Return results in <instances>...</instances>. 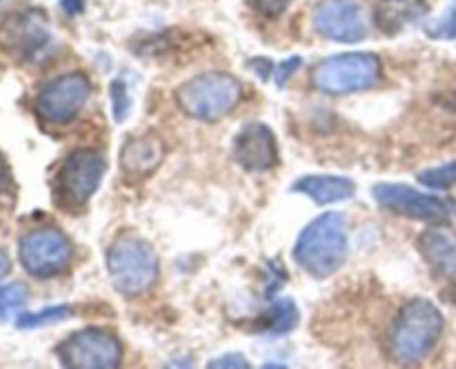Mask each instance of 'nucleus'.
<instances>
[{
    "mask_svg": "<svg viewBox=\"0 0 456 369\" xmlns=\"http://www.w3.org/2000/svg\"><path fill=\"white\" fill-rule=\"evenodd\" d=\"M444 314L428 298H414L401 307L390 329V354L396 363L414 365L430 356L444 333Z\"/></svg>",
    "mask_w": 456,
    "mask_h": 369,
    "instance_id": "1",
    "label": "nucleus"
},
{
    "mask_svg": "<svg viewBox=\"0 0 456 369\" xmlns=\"http://www.w3.org/2000/svg\"><path fill=\"white\" fill-rule=\"evenodd\" d=\"M347 256V229L346 216L338 212H328L314 218L301 231L294 247V258L298 265L314 278H328L341 269Z\"/></svg>",
    "mask_w": 456,
    "mask_h": 369,
    "instance_id": "2",
    "label": "nucleus"
},
{
    "mask_svg": "<svg viewBox=\"0 0 456 369\" xmlns=\"http://www.w3.org/2000/svg\"><path fill=\"white\" fill-rule=\"evenodd\" d=\"M243 98V84L225 71H209L176 89V102L190 118L214 123L230 114Z\"/></svg>",
    "mask_w": 456,
    "mask_h": 369,
    "instance_id": "3",
    "label": "nucleus"
},
{
    "mask_svg": "<svg viewBox=\"0 0 456 369\" xmlns=\"http://www.w3.org/2000/svg\"><path fill=\"white\" fill-rule=\"evenodd\" d=\"M107 271L123 296H141L159 280V256L147 240L123 236L107 249Z\"/></svg>",
    "mask_w": 456,
    "mask_h": 369,
    "instance_id": "4",
    "label": "nucleus"
},
{
    "mask_svg": "<svg viewBox=\"0 0 456 369\" xmlns=\"http://www.w3.org/2000/svg\"><path fill=\"white\" fill-rule=\"evenodd\" d=\"M381 60L374 53H338V56H330L316 65L314 74H312V84L323 93L343 96V93L374 87L381 80Z\"/></svg>",
    "mask_w": 456,
    "mask_h": 369,
    "instance_id": "5",
    "label": "nucleus"
},
{
    "mask_svg": "<svg viewBox=\"0 0 456 369\" xmlns=\"http://www.w3.org/2000/svg\"><path fill=\"white\" fill-rule=\"evenodd\" d=\"M56 354L61 365L71 369H114L123 360V347L107 329L87 327L61 342Z\"/></svg>",
    "mask_w": 456,
    "mask_h": 369,
    "instance_id": "6",
    "label": "nucleus"
},
{
    "mask_svg": "<svg viewBox=\"0 0 456 369\" xmlns=\"http://www.w3.org/2000/svg\"><path fill=\"white\" fill-rule=\"evenodd\" d=\"M107 160L96 149H76L62 163L56 176L58 203L65 207H83L101 185Z\"/></svg>",
    "mask_w": 456,
    "mask_h": 369,
    "instance_id": "7",
    "label": "nucleus"
},
{
    "mask_svg": "<svg viewBox=\"0 0 456 369\" xmlns=\"http://www.w3.org/2000/svg\"><path fill=\"white\" fill-rule=\"evenodd\" d=\"M71 243L56 227H40L22 236L18 245V258L22 267L36 278H52L69 267Z\"/></svg>",
    "mask_w": 456,
    "mask_h": 369,
    "instance_id": "8",
    "label": "nucleus"
},
{
    "mask_svg": "<svg viewBox=\"0 0 456 369\" xmlns=\"http://www.w3.org/2000/svg\"><path fill=\"white\" fill-rule=\"evenodd\" d=\"M52 44L47 18L36 9L9 13L0 20V47L18 60H36Z\"/></svg>",
    "mask_w": 456,
    "mask_h": 369,
    "instance_id": "9",
    "label": "nucleus"
},
{
    "mask_svg": "<svg viewBox=\"0 0 456 369\" xmlns=\"http://www.w3.org/2000/svg\"><path fill=\"white\" fill-rule=\"evenodd\" d=\"M89 92H92V84L87 76L80 71L62 74L40 89L36 98V111L45 123L65 124L78 116V111L87 102Z\"/></svg>",
    "mask_w": 456,
    "mask_h": 369,
    "instance_id": "10",
    "label": "nucleus"
},
{
    "mask_svg": "<svg viewBox=\"0 0 456 369\" xmlns=\"http://www.w3.org/2000/svg\"><path fill=\"white\" fill-rule=\"evenodd\" d=\"M372 194L381 207L390 209V212L399 213V216L412 218V221L441 222L452 213L448 200L423 194V191L414 189V187L399 185V182H379L372 189Z\"/></svg>",
    "mask_w": 456,
    "mask_h": 369,
    "instance_id": "11",
    "label": "nucleus"
},
{
    "mask_svg": "<svg viewBox=\"0 0 456 369\" xmlns=\"http://www.w3.org/2000/svg\"><path fill=\"white\" fill-rule=\"evenodd\" d=\"M314 27L323 38L359 43L368 34L363 12L352 0H323L314 12Z\"/></svg>",
    "mask_w": 456,
    "mask_h": 369,
    "instance_id": "12",
    "label": "nucleus"
},
{
    "mask_svg": "<svg viewBox=\"0 0 456 369\" xmlns=\"http://www.w3.org/2000/svg\"><path fill=\"white\" fill-rule=\"evenodd\" d=\"M232 154L245 172L252 173L267 172L279 163V147H276L274 133L267 124L261 123L245 124L240 129L239 136L234 138Z\"/></svg>",
    "mask_w": 456,
    "mask_h": 369,
    "instance_id": "13",
    "label": "nucleus"
},
{
    "mask_svg": "<svg viewBox=\"0 0 456 369\" xmlns=\"http://www.w3.org/2000/svg\"><path fill=\"white\" fill-rule=\"evenodd\" d=\"M163 140L156 133L134 136L120 149V169L132 178H145L163 163Z\"/></svg>",
    "mask_w": 456,
    "mask_h": 369,
    "instance_id": "14",
    "label": "nucleus"
},
{
    "mask_svg": "<svg viewBox=\"0 0 456 369\" xmlns=\"http://www.w3.org/2000/svg\"><path fill=\"white\" fill-rule=\"evenodd\" d=\"M419 249L432 271L456 280V231L450 227H432L419 238Z\"/></svg>",
    "mask_w": 456,
    "mask_h": 369,
    "instance_id": "15",
    "label": "nucleus"
},
{
    "mask_svg": "<svg viewBox=\"0 0 456 369\" xmlns=\"http://www.w3.org/2000/svg\"><path fill=\"white\" fill-rule=\"evenodd\" d=\"M430 12L428 0H379L372 20L381 34L396 36L414 22L423 20Z\"/></svg>",
    "mask_w": 456,
    "mask_h": 369,
    "instance_id": "16",
    "label": "nucleus"
},
{
    "mask_svg": "<svg viewBox=\"0 0 456 369\" xmlns=\"http://www.w3.org/2000/svg\"><path fill=\"white\" fill-rule=\"evenodd\" d=\"M294 191L310 196L314 203L330 205V203H341L354 196L356 187L350 178L343 176H303L294 182Z\"/></svg>",
    "mask_w": 456,
    "mask_h": 369,
    "instance_id": "17",
    "label": "nucleus"
},
{
    "mask_svg": "<svg viewBox=\"0 0 456 369\" xmlns=\"http://www.w3.org/2000/svg\"><path fill=\"white\" fill-rule=\"evenodd\" d=\"M298 323V309L294 305V301L289 298H281L272 305L270 318L265 320V329L270 333H285L289 329H294V325Z\"/></svg>",
    "mask_w": 456,
    "mask_h": 369,
    "instance_id": "18",
    "label": "nucleus"
},
{
    "mask_svg": "<svg viewBox=\"0 0 456 369\" xmlns=\"http://www.w3.org/2000/svg\"><path fill=\"white\" fill-rule=\"evenodd\" d=\"M74 314L71 307L67 305H56V307H45L43 311H36V314H22L18 318V327L31 329V327H43V325L58 323V320H65Z\"/></svg>",
    "mask_w": 456,
    "mask_h": 369,
    "instance_id": "19",
    "label": "nucleus"
},
{
    "mask_svg": "<svg viewBox=\"0 0 456 369\" xmlns=\"http://www.w3.org/2000/svg\"><path fill=\"white\" fill-rule=\"evenodd\" d=\"M27 302V287L22 283L0 285V320H7Z\"/></svg>",
    "mask_w": 456,
    "mask_h": 369,
    "instance_id": "20",
    "label": "nucleus"
},
{
    "mask_svg": "<svg viewBox=\"0 0 456 369\" xmlns=\"http://www.w3.org/2000/svg\"><path fill=\"white\" fill-rule=\"evenodd\" d=\"M426 34L432 40H452L456 38V0L448 4L445 13L426 27Z\"/></svg>",
    "mask_w": 456,
    "mask_h": 369,
    "instance_id": "21",
    "label": "nucleus"
},
{
    "mask_svg": "<svg viewBox=\"0 0 456 369\" xmlns=\"http://www.w3.org/2000/svg\"><path fill=\"white\" fill-rule=\"evenodd\" d=\"M419 180L426 187H432V189H448L456 182V163H445L441 167L426 169V172L419 173Z\"/></svg>",
    "mask_w": 456,
    "mask_h": 369,
    "instance_id": "22",
    "label": "nucleus"
},
{
    "mask_svg": "<svg viewBox=\"0 0 456 369\" xmlns=\"http://www.w3.org/2000/svg\"><path fill=\"white\" fill-rule=\"evenodd\" d=\"M249 3H252V7L256 9L261 16L276 18V16H281L285 9H288L289 0H249Z\"/></svg>",
    "mask_w": 456,
    "mask_h": 369,
    "instance_id": "23",
    "label": "nucleus"
},
{
    "mask_svg": "<svg viewBox=\"0 0 456 369\" xmlns=\"http://www.w3.org/2000/svg\"><path fill=\"white\" fill-rule=\"evenodd\" d=\"M301 65H303L301 56H292V58H288V60L281 62L279 69H276V84H279V87H283V84L289 80V76H292Z\"/></svg>",
    "mask_w": 456,
    "mask_h": 369,
    "instance_id": "24",
    "label": "nucleus"
},
{
    "mask_svg": "<svg viewBox=\"0 0 456 369\" xmlns=\"http://www.w3.org/2000/svg\"><path fill=\"white\" fill-rule=\"evenodd\" d=\"M111 92H114V100H116V120H123L127 116V107H129V98L127 92H125L123 83H114L111 84Z\"/></svg>",
    "mask_w": 456,
    "mask_h": 369,
    "instance_id": "25",
    "label": "nucleus"
},
{
    "mask_svg": "<svg viewBox=\"0 0 456 369\" xmlns=\"http://www.w3.org/2000/svg\"><path fill=\"white\" fill-rule=\"evenodd\" d=\"M209 367H249V363L240 354H227L209 360Z\"/></svg>",
    "mask_w": 456,
    "mask_h": 369,
    "instance_id": "26",
    "label": "nucleus"
},
{
    "mask_svg": "<svg viewBox=\"0 0 456 369\" xmlns=\"http://www.w3.org/2000/svg\"><path fill=\"white\" fill-rule=\"evenodd\" d=\"M252 69H256V74L261 76V78H267L272 71V62L265 60V58H256V60H252Z\"/></svg>",
    "mask_w": 456,
    "mask_h": 369,
    "instance_id": "27",
    "label": "nucleus"
},
{
    "mask_svg": "<svg viewBox=\"0 0 456 369\" xmlns=\"http://www.w3.org/2000/svg\"><path fill=\"white\" fill-rule=\"evenodd\" d=\"M62 7H65L67 13H78L83 12V0H61Z\"/></svg>",
    "mask_w": 456,
    "mask_h": 369,
    "instance_id": "28",
    "label": "nucleus"
},
{
    "mask_svg": "<svg viewBox=\"0 0 456 369\" xmlns=\"http://www.w3.org/2000/svg\"><path fill=\"white\" fill-rule=\"evenodd\" d=\"M9 271V258H7V253L3 252V249H0V278H3L4 274H7Z\"/></svg>",
    "mask_w": 456,
    "mask_h": 369,
    "instance_id": "29",
    "label": "nucleus"
},
{
    "mask_svg": "<svg viewBox=\"0 0 456 369\" xmlns=\"http://www.w3.org/2000/svg\"><path fill=\"white\" fill-rule=\"evenodd\" d=\"M4 182H7V169H4L3 156H0V189H3V187H4Z\"/></svg>",
    "mask_w": 456,
    "mask_h": 369,
    "instance_id": "30",
    "label": "nucleus"
}]
</instances>
